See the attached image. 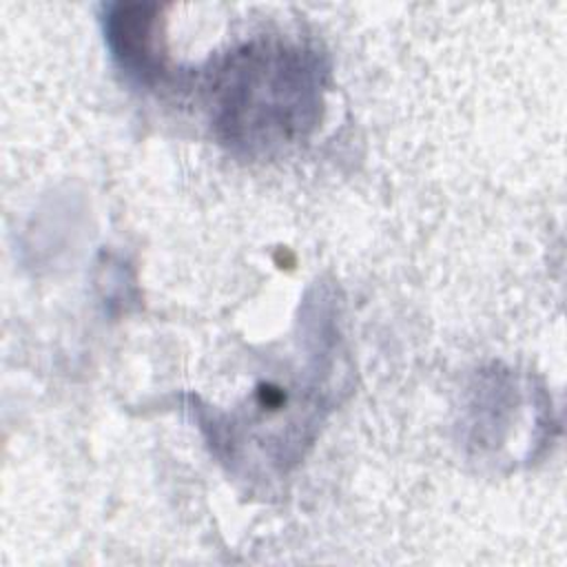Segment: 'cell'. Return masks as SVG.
<instances>
[{"label":"cell","mask_w":567,"mask_h":567,"mask_svg":"<svg viewBox=\"0 0 567 567\" xmlns=\"http://www.w3.org/2000/svg\"><path fill=\"white\" fill-rule=\"evenodd\" d=\"M323 75L321 58L306 47H241L213 84L221 140L248 153L297 144L319 120Z\"/></svg>","instance_id":"1"}]
</instances>
